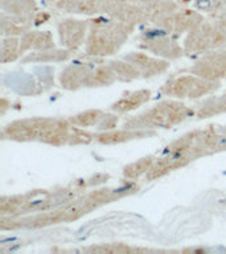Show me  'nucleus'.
<instances>
[{
    "label": "nucleus",
    "mask_w": 226,
    "mask_h": 254,
    "mask_svg": "<svg viewBox=\"0 0 226 254\" xmlns=\"http://www.w3.org/2000/svg\"><path fill=\"white\" fill-rule=\"evenodd\" d=\"M220 23H221L222 25H224V28L226 29V9L225 12H222V16L220 17Z\"/></svg>",
    "instance_id": "nucleus-2"
},
{
    "label": "nucleus",
    "mask_w": 226,
    "mask_h": 254,
    "mask_svg": "<svg viewBox=\"0 0 226 254\" xmlns=\"http://www.w3.org/2000/svg\"><path fill=\"white\" fill-rule=\"evenodd\" d=\"M198 5L208 12L210 11H220L221 8L226 5V0H200Z\"/></svg>",
    "instance_id": "nucleus-1"
}]
</instances>
